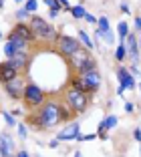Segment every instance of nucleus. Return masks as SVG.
<instances>
[{
  "label": "nucleus",
  "mask_w": 141,
  "mask_h": 157,
  "mask_svg": "<svg viewBox=\"0 0 141 157\" xmlns=\"http://www.w3.org/2000/svg\"><path fill=\"white\" fill-rule=\"evenodd\" d=\"M65 99H67L69 107L75 113H83L87 109V105H89V93H83L79 89H73V87L65 93Z\"/></svg>",
  "instance_id": "7ed1b4c3"
},
{
  "label": "nucleus",
  "mask_w": 141,
  "mask_h": 157,
  "mask_svg": "<svg viewBox=\"0 0 141 157\" xmlns=\"http://www.w3.org/2000/svg\"><path fill=\"white\" fill-rule=\"evenodd\" d=\"M37 157H41V155H37Z\"/></svg>",
  "instance_id": "49530a36"
},
{
  "label": "nucleus",
  "mask_w": 141,
  "mask_h": 157,
  "mask_svg": "<svg viewBox=\"0 0 141 157\" xmlns=\"http://www.w3.org/2000/svg\"><path fill=\"white\" fill-rule=\"evenodd\" d=\"M125 56H127V46H125V40H119V46H117V51H115V59L123 60Z\"/></svg>",
  "instance_id": "aec40b11"
},
{
  "label": "nucleus",
  "mask_w": 141,
  "mask_h": 157,
  "mask_svg": "<svg viewBox=\"0 0 141 157\" xmlns=\"http://www.w3.org/2000/svg\"><path fill=\"white\" fill-rule=\"evenodd\" d=\"M4 85V91H6V95H8L10 99H22V93H24V78L20 77H14V78H10L8 83H2Z\"/></svg>",
  "instance_id": "0eeeda50"
},
{
  "label": "nucleus",
  "mask_w": 141,
  "mask_h": 157,
  "mask_svg": "<svg viewBox=\"0 0 141 157\" xmlns=\"http://www.w3.org/2000/svg\"><path fill=\"white\" fill-rule=\"evenodd\" d=\"M129 73H131V75H133V77H139V69H137V67H135V65H133V67H131V71H129Z\"/></svg>",
  "instance_id": "72a5a7b5"
},
{
  "label": "nucleus",
  "mask_w": 141,
  "mask_h": 157,
  "mask_svg": "<svg viewBox=\"0 0 141 157\" xmlns=\"http://www.w3.org/2000/svg\"><path fill=\"white\" fill-rule=\"evenodd\" d=\"M97 36H101L107 44H113L115 42V34L111 33V30H99V28H97Z\"/></svg>",
  "instance_id": "a211bd4d"
},
{
  "label": "nucleus",
  "mask_w": 141,
  "mask_h": 157,
  "mask_svg": "<svg viewBox=\"0 0 141 157\" xmlns=\"http://www.w3.org/2000/svg\"><path fill=\"white\" fill-rule=\"evenodd\" d=\"M16 127H18V135H20V137H26V125H16Z\"/></svg>",
  "instance_id": "cd10ccee"
},
{
  "label": "nucleus",
  "mask_w": 141,
  "mask_h": 157,
  "mask_svg": "<svg viewBox=\"0 0 141 157\" xmlns=\"http://www.w3.org/2000/svg\"><path fill=\"white\" fill-rule=\"evenodd\" d=\"M85 20H87L89 24H97V18L93 16V14H85Z\"/></svg>",
  "instance_id": "c756f323"
},
{
  "label": "nucleus",
  "mask_w": 141,
  "mask_h": 157,
  "mask_svg": "<svg viewBox=\"0 0 141 157\" xmlns=\"http://www.w3.org/2000/svg\"><path fill=\"white\" fill-rule=\"evenodd\" d=\"M28 55L26 52H16V55H12L8 59V63H10V67H14L16 71H22V69H26L28 67Z\"/></svg>",
  "instance_id": "ddd939ff"
},
{
  "label": "nucleus",
  "mask_w": 141,
  "mask_h": 157,
  "mask_svg": "<svg viewBox=\"0 0 141 157\" xmlns=\"http://www.w3.org/2000/svg\"><path fill=\"white\" fill-rule=\"evenodd\" d=\"M14 2H18V4H20V2H24V0H14Z\"/></svg>",
  "instance_id": "79ce46f5"
},
{
  "label": "nucleus",
  "mask_w": 141,
  "mask_h": 157,
  "mask_svg": "<svg viewBox=\"0 0 141 157\" xmlns=\"http://www.w3.org/2000/svg\"><path fill=\"white\" fill-rule=\"evenodd\" d=\"M133 137L137 139V143H141V129H135V131H133Z\"/></svg>",
  "instance_id": "2f4dec72"
},
{
  "label": "nucleus",
  "mask_w": 141,
  "mask_h": 157,
  "mask_svg": "<svg viewBox=\"0 0 141 157\" xmlns=\"http://www.w3.org/2000/svg\"><path fill=\"white\" fill-rule=\"evenodd\" d=\"M139 91H141V83H139Z\"/></svg>",
  "instance_id": "c03bdc74"
},
{
  "label": "nucleus",
  "mask_w": 141,
  "mask_h": 157,
  "mask_svg": "<svg viewBox=\"0 0 141 157\" xmlns=\"http://www.w3.org/2000/svg\"><path fill=\"white\" fill-rule=\"evenodd\" d=\"M135 28L141 30V16H135Z\"/></svg>",
  "instance_id": "f704fd0d"
},
{
  "label": "nucleus",
  "mask_w": 141,
  "mask_h": 157,
  "mask_svg": "<svg viewBox=\"0 0 141 157\" xmlns=\"http://www.w3.org/2000/svg\"><path fill=\"white\" fill-rule=\"evenodd\" d=\"M4 121L8 127H16V119H14V115H10L8 111H4Z\"/></svg>",
  "instance_id": "393cba45"
},
{
  "label": "nucleus",
  "mask_w": 141,
  "mask_h": 157,
  "mask_svg": "<svg viewBox=\"0 0 141 157\" xmlns=\"http://www.w3.org/2000/svg\"><path fill=\"white\" fill-rule=\"evenodd\" d=\"M6 42H8V44L12 46V48H14L16 52H26V51H28V44H30V42H28L26 38L18 36V34H14V33H10V34H8Z\"/></svg>",
  "instance_id": "9b49d317"
},
{
  "label": "nucleus",
  "mask_w": 141,
  "mask_h": 157,
  "mask_svg": "<svg viewBox=\"0 0 141 157\" xmlns=\"http://www.w3.org/2000/svg\"><path fill=\"white\" fill-rule=\"evenodd\" d=\"M117 33H119V38H121V40H125V38H127V34H129V26L125 22H119L117 24Z\"/></svg>",
  "instance_id": "412c9836"
},
{
  "label": "nucleus",
  "mask_w": 141,
  "mask_h": 157,
  "mask_svg": "<svg viewBox=\"0 0 141 157\" xmlns=\"http://www.w3.org/2000/svg\"><path fill=\"white\" fill-rule=\"evenodd\" d=\"M0 38H2V33H0Z\"/></svg>",
  "instance_id": "a18cd8bd"
},
{
  "label": "nucleus",
  "mask_w": 141,
  "mask_h": 157,
  "mask_svg": "<svg viewBox=\"0 0 141 157\" xmlns=\"http://www.w3.org/2000/svg\"><path fill=\"white\" fill-rule=\"evenodd\" d=\"M79 135H81V125L79 123H69L63 131H59L57 141H71V139H77Z\"/></svg>",
  "instance_id": "1a4fd4ad"
},
{
  "label": "nucleus",
  "mask_w": 141,
  "mask_h": 157,
  "mask_svg": "<svg viewBox=\"0 0 141 157\" xmlns=\"http://www.w3.org/2000/svg\"><path fill=\"white\" fill-rule=\"evenodd\" d=\"M63 119H67V115L63 113L59 103L50 101L46 105H42V109L38 111L37 117H30V125H37V129H50V127H55L59 125Z\"/></svg>",
  "instance_id": "f257e3e1"
},
{
  "label": "nucleus",
  "mask_w": 141,
  "mask_h": 157,
  "mask_svg": "<svg viewBox=\"0 0 141 157\" xmlns=\"http://www.w3.org/2000/svg\"><path fill=\"white\" fill-rule=\"evenodd\" d=\"M121 10H123L125 14H127V12H129V6H127V4H121Z\"/></svg>",
  "instance_id": "4c0bfd02"
},
{
  "label": "nucleus",
  "mask_w": 141,
  "mask_h": 157,
  "mask_svg": "<svg viewBox=\"0 0 141 157\" xmlns=\"http://www.w3.org/2000/svg\"><path fill=\"white\" fill-rule=\"evenodd\" d=\"M16 16H18V20H20V22H22L24 18H28V16H30V12H26V10H24V8H20L18 12H16Z\"/></svg>",
  "instance_id": "bb28decb"
},
{
  "label": "nucleus",
  "mask_w": 141,
  "mask_h": 157,
  "mask_svg": "<svg viewBox=\"0 0 141 157\" xmlns=\"http://www.w3.org/2000/svg\"><path fill=\"white\" fill-rule=\"evenodd\" d=\"M0 143L4 145V147L8 149L10 153H12V149H14V141H12V137H10L8 133H0Z\"/></svg>",
  "instance_id": "6ab92c4d"
},
{
  "label": "nucleus",
  "mask_w": 141,
  "mask_h": 157,
  "mask_svg": "<svg viewBox=\"0 0 141 157\" xmlns=\"http://www.w3.org/2000/svg\"><path fill=\"white\" fill-rule=\"evenodd\" d=\"M57 46H59V51L63 52L65 56H73L79 48H83L81 42H79L77 38L67 36V34H59V36H57Z\"/></svg>",
  "instance_id": "39448f33"
},
{
  "label": "nucleus",
  "mask_w": 141,
  "mask_h": 157,
  "mask_svg": "<svg viewBox=\"0 0 141 157\" xmlns=\"http://www.w3.org/2000/svg\"><path fill=\"white\" fill-rule=\"evenodd\" d=\"M49 14H50V18H57V16L61 14V10H59V8H50V12H49Z\"/></svg>",
  "instance_id": "7c9ffc66"
},
{
  "label": "nucleus",
  "mask_w": 141,
  "mask_h": 157,
  "mask_svg": "<svg viewBox=\"0 0 141 157\" xmlns=\"http://www.w3.org/2000/svg\"><path fill=\"white\" fill-rule=\"evenodd\" d=\"M117 78H119V87H123L125 91H127V89H135V77H133L125 67L117 69Z\"/></svg>",
  "instance_id": "9d476101"
},
{
  "label": "nucleus",
  "mask_w": 141,
  "mask_h": 157,
  "mask_svg": "<svg viewBox=\"0 0 141 157\" xmlns=\"http://www.w3.org/2000/svg\"><path fill=\"white\" fill-rule=\"evenodd\" d=\"M79 42H83V48H87V51H91L93 46V40L91 38H89V34L85 33V30H79Z\"/></svg>",
  "instance_id": "f3484780"
},
{
  "label": "nucleus",
  "mask_w": 141,
  "mask_h": 157,
  "mask_svg": "<svg viewBox=\"0 0 141 157\" xmlns=\"http://www.w3.org/2000/svg\"><path fill=\"white\" fill-rule=\"evenodd\" d=\"M0 155H2V157H12V155H10V151H8V149H6L2 143H0Z\"/></svg>",
  "instance_id": "c85d7f7f"
},
{
  "label": "nucleus",
  "mask_w": 141,
  "mask_h": 157,
  "mask_svg": "<svg viewBox=\"0 0 141 157\" xmlns=\"http://www.w3.org/2000/svg\"><path fill=\"white\" fill-rule=\"evenodd\" d=\"M30 30L34 34V38H42V40H57V28L50 26L46 20H42L41 16H32L30 18Z\"/></svg>",
  "instance_id": "f03ea898"
},
{
  "label": "nucleus",
  "mask_w": 141,
  "mask_h": 157,
  "mask_svg": "<svg viewBox=\"0 0 141 157\" xmlns=\"http://www.w3.org/2000/svg\"><path fill=\"white\" fill-rule=\"evenodd\" d=\"M46 2V6H49V8H59V10H63V6L59 4V0H45Z\"/></svg>",
  "instance_id": "a878e982"
},
{
  "label": "nucleus",
  "mask_w": 141,
  "mask_h": 157,
  "mask_svg": "<svg viewBox=\"0 0 141 157\" xmlns=\"http://www.w3.org/2000/svg\"><path fill=\"white\" fill-rule=\"evenodd\" d=\"M75 157H81V153H79V151H77V153H75Z\"/></svg>",
  "instance_id": "58836bf2"
},
{
  "label": "nucleus",
  "mask_w": 141,
  "mask_h": 157,
  "mask_svg": "<svg viewBox=\"0 0 141 157\" xmlns=\"http://www.w3.org/2000/svg\"><path fill=\"white\" fill-rule=\"evenodd\" d=\"M77 78H79V83L85 87L87 93H93V91H97V89L101 87V75L97 73V69L95 71H89V73L79 75Z\"/></svg>",
  "instance_id": "423d86ee"
},
{
  "label": "nucleus",
  "mask_w": 141,
  "mask_h": 157,
  "mask_svg": "<svg viewBox=\"0 0 141 157\" xmlns=\"http://www.w3.org/2000/svg\"><path fill=\"white\" fill-rule=\"evenodd\" d=\"M16 157H30V153L22 149V151H18V153H16Z\"/></svg>",
  "instance_id": "c9c22d12"
},
{
  "label": "nucleus",
  "mask_w": 141,
  "mask_h": 157,
  "mask_svg": "<svg viewBox=\"0 0 141 157\" xmlns=\"http://www.w3.org/2000/svg\"><path fill=\"white\" fill-rule=\"evenodd\" d=\"M37 8H38L37 0H26V4H24V10H26V12H34Z\"/></svg>",
  "instance_id": "b1692460"
},
{
  "label": "nucleus",
  "mask_w": 141,
  "mask_h": 157,
  "mask_svg": "<svg viewBox=\"0 0 141 157\" xmlns=\"http://www.w3.org/2000/svg\"><path fill=\"white\" fill-rule=\"evenodd\" d=\"M69 59H71V65L75 67V71H77L79 67H81L83 63L87 60V59H91V56H89V52H87V48H79V51L75 52L73 56H69Z\"/></svg>",
  "instance_id": "2eb2a0df"
},
{
  "label": "nucleus",
  "mask_w": 141,
  "mask_h": 157,
  "mask_svg": "<svg viewBox=\"0 0 141 157\" xmlns=\"http://www.w3.org/2000/svg\"><path fill=\"white\" fill-rule=\"evenodd\" d=\"M125 46H127V55L131 56V63L133 65H139V42H137L135 34H127L125 38Z\"/></svg>",
  "instance_id": "6e6552de"
},
{
  "label": "nucleus",
  "mask_w": 141,
  "mask_h": 157,
  "mask_svg": "<svg viewBox=\"0 0 141 157\" xmlns=\"http://www.w3.org/2000/svg\"><path fill=\"white\" fill-rule=\"evenodd\" d=\"M139 51H141V36H139Z\"/></svg>",
  "instance_id": "a19ab883"
},
{
  "label": "nucleus",
  "mask_w": 141,
  "mask_h": 157,
  "mask_svg": "<svg viewBox=\"0 0 141 157\" xmlns=\"http://www.w3.org/2000/svg\"><path fill=\"white\" fill-rule=\"evenodd\" d=\"M95 69H97V63H95L93 59H87L85 63H83V65L77 69V73L83 75V73H89V71H95Z\"/></svg>",
  "instance_id": "dca6fc26"
},
{
  "label": "nucleus",
  "mask_w": 141,
  "mask_h": 157,
  "mask_svg": "<svg viewBox=\"0 0 141 157\" xmlns=\"http://www.w3.org/2000/svg\"><path fill=\"white\" fill-rule=\"evenodd\" d=\"M133 109H135L133 103H127V105H125V111H127V113H133Z\"/></svg>",
  "instance_id": "e433bc0d"
},
{
  "label": "nucleus",
  "mask_w": 141,
  "mask_h": 157,
  "mask_svg": "<svg viewBox=\"0 0 141 157\" xmlns=\"http://www.w3.org/2000/svg\"><path fill=\"white\" fill-rule=\"evenodd\" d=\"M59 4L63 6V8H67V10H71V6H69V0H59Z\"/></svg>",
  "instance_id": "473e14b6"
},
{
  "label": "nucleus",
  "mask_w": 141,
  "mask_h": 157,
  "mask_svg": "<svg viewBox=\"0 0 141 157\" xmlns=\"http://www.w3.org/2000/svg\"><path fill=\"white\" fill-rule=\"evenodd\" d=\"M12 33H14V34H18V36H22V38H26L28 42L34 40V34H32L30 26H28L26 22H16V24H14V30H12Z\"/></svg>",
  "instance_id": "4468645a"
},
{
  "label": "nucleus",
  "mask_w": 141,
  "mask_h": 157,
  "mask_svg": "<svg viewBox=\"0 0 141 157\" xmlns=\"http://www.w3.org/2000/svg\"><path fill=\"white\" fill-rule=\"evenodd\" d=\"M2 6H4V2H2V0H0V8H2Z\"/></svg>",
  "instance_id": "ea45409f"
},
{
  "label": "nucleus",
  "mask_w": 141,
  "mask_h": 157,
  "mask_svg": "<svg viewBox=\"0 0 141 157\" xmlns=\"http://www.w3.org/2000/svg\"><path fill=\"white\" fill-rule=\"evenodd\" d=\"M22 99H24V103H26L28 107H38V105H42V101H45V91L34 83H26L24 85Z\"/></svg>",
  "instance_id": "20e7f679"
},
{
  "label": "nucleus",
  "mask_w": 141,
  "mask_h": 157,
  "mask_svg": "<svg viewBox=\"0 0 141 157\" xmlns=\"http://www.w3.org/2000/svg\"><path fill=\"white\" fill-rule=\"evenodd\" d=\"M139 151H141V143H139Z\"/></svg>",
  "instance_id": "37998d69"
},
{
  "label": "nucleus",
  "mask_w": 141,
  "mask_h": 157,
  "mask_svg": "<svg viewBox=\"0 0 141 157\" xmlns=\"http://www.w3.org/2000/svg\"><path fill=\"white\" fill-rule=\"evenodd\" d=\"M14 77H18V71L14 67H10L8 60L0 63V83H8L10 78H14Z\"/></svg>",
  "instance_id": "f8f14e48"
},
{
  "label": "nucleus",
  "mask_w": 141,
  "mask_h": 157,
  "mask_svg": "<svg viewBox=\"0 0 141 157\" xmlns=\"http://www.w3.org/2000/svg\"><path fill=\"white\" fill-rule=\"evenodd\" d=\"M71 14H73L75 18H85V8H83L81 4H77V6H73V8H71Z\"/></svg>",
  "instance_id": "4be33fe9"
},
{
  "label": "nucleus",
  "mask_w": 141,
  "mask_h": 157,
  "mask_svg": "<svg viewBox=\"0 0 141 157\" xmlns=\"http://www.w3.org/2000/svg\"><path fill=\"white\" fill-rule=\"evenodd\" d=\"M97 28H99V30H109V18H107V16L97 18Z\"/></svg>",
  "instance_id": "5701e85b"
}]
</instances>
